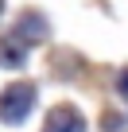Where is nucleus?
<instances>
[{
    "instance_id": "nucleus-1",
    "label": "nucleus",
    "mask_w": 128,
    "mask_h": 132,
    "mask_svg": "<svg viewBox=\"0 0 128 132\" xmlns=\"http://www.w3.org/2000/svg\"><path fill=\"white\" fill-rule=\"evenodd\" d=\"M31 109H35V86L31 82H12L0 93V120L4 124H23Z\"/></svg>"
},
{
    "instance_id": "nucleus-2",
    "label": "nucleus",
    "mask_w": 128,
    "mask_h": 132,
    "mask_svg": "<svg viewBox=\"0 0 128 132\" xmlns=\"http://www.w3.org/2000/svg\"><path fill=\"white\" fill-rule=\"evenodd\" d=\"M43 132H86V120H82V113H78V109L58 105V109H50V113H47Z\"/></svg>"
},
{
    "instance_id": "nucleus-3",
    "label": "nucleus",
    "mask_w": 128,
    "mask_h": 132,
    "mask_svg": "<svg viewBox=\"0 0 128 132\" xmlns=\"http://www.w3.org/2000/svg\"><path fill=\"white\" fill-rule=\"evenodd\" d=\"M116 89L124 93V101H128V70H120V78H116Z\"/></svg>"
},
{
    "instance_id": "nucleus-4",
    "label": "nucleus",
    "mask_w": 128,
    "mask_h": 132,
    "mask_svg": "<svg viewBox=\"0 0 128 132\" xmlns=\"http://www.w3.org/2000/svg\"><path fill=\"white\" fill-rule=\"evenodd\" d=\"M0 12H4V0H0Z\"/></svg>"
}]
</instances>
